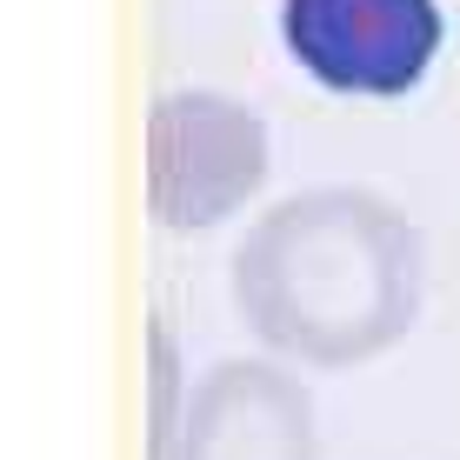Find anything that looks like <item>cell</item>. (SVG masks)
Listing matches in <instances>:
<instances>
[{
	"label": "cell",
	"instance_id": "cell-1",
	"mask_svg": "<svg viewBox=\"0 0 460 460\" xmlns=\"http://www.w3.org/2000/svg\"><path fill=\"white\" fill-rule=\"evenodd\" d=\"M427 294L420 227L374 187L274 200L234 247V300L280 360L347 374L407 341Z\"/></svg>",
	"mask_w": 460,
	"mask_h": 460
},
{
	"label": "cell",
	"instance_id": "cell-2",
	"mask_svg": "<svg viewBox=\"0 0 460 460\" xmlns=\"http://www.w3.org/2000/svg\"><path fill=\"white\" fill-rule=\"evenodd\" d=\"M267 187V120L214 87L161 93L147 114V214L167 234H208Z\"/></svg>",
	"mask_w": 460,
	"mask_h": 460
},
{
	"label": "cell",
	"instance_id": "cell-3",
	"mask_svg": "<svg viewBox=\"0 0 460 460\" xmlns=\"http://www.w3.org/2000/svg\"><path fill=\"white\" fill-rule=\"evenodd\" d=\"M280 40L341 101H401L440 60V0H280Z\"/></svg>",
	"mask_w": 460,
	"mask_h": 460
},
{
	"label": "cell",
	"instance_id": "cell-4",
	"mask_svg": "<svg viewBox=\"0 0 460 460\" xmlns=\"http://www.w3.org/2000/svg\"><path fill=\"white\" fill-rule=\"evenodd\" d=\"M173 460H321L314 394L280 360H220L187 394Z\"/></svg>",
	"mask_w": 460,
	"mask_h": 460
},
{
	"label": "cell",
	"instance_id": "cell-5",
	"mask_svg": "<svg viewBox=\"0 0 460 460\" xmlns=\"http://www.w3.org/2000/svg\"><path fill=\"white\" fill-rule=\"evenodd\" d=\"M181 420H187L181 347H173V327L154 314V321H147V460H173Z\"/></svg>",
	"mask_w": 460,
	"mask_h": 460
}]
</instances>
